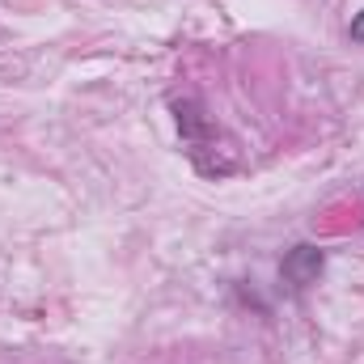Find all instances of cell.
I'll return each instance as SVG.
<instances>
[{
	"label": "cell",
	"instance_id": "6da1fadb",
	"mask_svg": "<svg viewBox=\"0 0 364 364\" xmlns=\"http://www.w3.org/2000/svg\"><path fill=\"white\" fill-rule=\"evenodd\" d=\"M322 272H326V255H322L318 246H309V242L292 246V250L284 255V263H279V279H284L292 292H305L309 284H318Z\"/></svg>",
	"mask_w": 364,
	"mask_h": 364
},
{
	"label": "cell",
	"instance_id": "7a4b0ae2",
	"mask_svg": "<svg viewBox=\"0 0 364 364\" xmlns=\"http://www.w3.org/2000/svg\"><path fill=\"white\" fill-rule=\"evenodd\" d=\"M348 34H352V43H364V9L352 17V26H348Z\"/></svg>",
	"mask_w": 364,
	"mask_h": 364
}]
</instances>
